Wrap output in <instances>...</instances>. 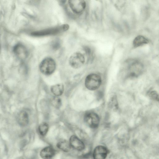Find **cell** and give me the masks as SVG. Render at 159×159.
Instances as JSON below:
<instances>
[{
    "label": "cell",
    "mask_w": 159,
    "mask_h": 159,
    "mask_svg": "<svg viewBox=\"0 0 159 159\" xmlns=\"http://www.w3.org/2000/svg\"><path fill=\"white\" fill-rule=\"evenodd\" d=\"M17 121L19 124L22 126L26 125L29 123V116L27 113L25 111H21L17 117Z\"/></svg>",
    "instance_id": "7c38bea8"
},
{
    "label": "cell",
    "mask_w": 159,
    "mask_h": 159,
    "mask_svg": "<svg viewBox=\"0 0 159 159\" xmlns=\"http://www.w3.org/2000/svg\"><path fill=\"white\" fill-rule=\"evenodd\" d=\"M107 153V149L105 147L99 145L94 149L93 156L94 159H105Z\"/></svg>",
    "instance_id": "9c48e42d"
},
{
    "label": "cell",
    "mask_w": 159,
    "mask_h": 159,
    "mask_svg": "<svg viewBox=\"0 0 159 159\" xmlns=\"http://www.w3.org/2000/svg\"><path fill=\"white\" fill-rule=\"evenodd\" d=\"M1 46H0V53L1 52Z\"/></svg>",
    "instance_id": "ffe728a7"
},
{
    "label": "cell",
    "mask_w": 159,
    "mask_h": 159,
    "mask_svg": "<svg viewBox=\"0 0 159 159\" xmlns=\"http://www.w3.org/2000/svg\"><path fill=\"white\" fill-rule=\"evenodd\" d=\"M64 90V86L61 84H57L52 86L51 88V92L56 96L61 95Z\"/></svg>",
    "instance_id": "9a60e30c"
},
{
    "label": "cell",
    "mask_w": 159,
    "mask_h": 159,
    "mask_svg": "<svg viewBox=\"0 0 159 159\" xmlns=\"http://www.w3.org/2000/svg\"><path fill=\"white\" fill-rule=\"evenodd\" d=\"M149 43L148 40L142 35L137 36L134 40L133 45L134 47H138L147 44Z\"/></svg>",
    "instance_id": "5bb4252c"
},
{
    "label": "cell",
    "mask_w": 159,
    "mask_h": 159,
    "mask_svg": "<svg viewBox=\"0 0 159 159\" xmlns=\"http://www.w3.org/2000/svg\"><path fill=\"white\" fill-rule=\"evenodd\" d=\"M85 59L84 55L80 52H75L70 57L69 62L72 68L77 69L80 67L84 64Z\"/></svg>",
    "instance_id": "277c9868"
},
{
    "label": "cell",
    "mask_w": 159,
    "mask_h": 159,
    "mask_svg": "<svg viewBox=\"0 0 159 159\" xmlns=\"http://www.w3.org/2000/svg\"><path fill=\"white\" fill-rule=\"evenodd\" d=\"M51 103L53 106L57 108H59L61 104V99L57 96L53 98L52 100Z\"/></svg>",
    "instance_id": "ac0fdd59"
},
{
    "label": "cell",
    "mask_w": 159,
    "mask_h": 159,
    "mask_svg": "<svg viewBox=\"0 0 159 159\" xmlns=\"http://www.w3.org/2000/svg\"><path fill=\"white\" fill-rule=\"evenodd\" d=\"M69 6L74 13L79 14L82 12L85 8L86 3L82 0H70L68 1Z\"/></svg>",
    "instance_id": "52a82bcc"
},
{
    "label": "cell",
    "mask_w": 159,
    "mask_h": 159,
    "mask_svg": "<svg viewBox=\"0 0 159 159\" xmlns=\"http://www.w3.org/2000/svg\"><path fill=\"white\" fill-rule=\"evenodd\" d=\"M84 120L89 127L93 129L98 126L100 122L99 116L96 113L93 112L86 113L84 116Z\"/></svg>",
    "instance_id": "8992f818"
},
{
    "label": "cell",
    "mask_w": 159,
    "mask_h": 159,
    "mask_svg": "<svg viewBox=\"0 0 159 159\" xmlns=\"http://www.w3.org/2000/svg\"><path fill=\"white\" fill-rule=\"evenodd\" d=\"M148 96L152 99L158 101L159 96L158 93L155 91H152L148 93Z\"/></svg>",
    "instance_id": "d6986e66"
},
{
    "label": "cell",
    "mask_w": 159,
    "mask_h": 159,
    "mask_svg": "<svg viewBox=\"0 0 159 159\" xmlns=\"http://www.w3.org/2000/svg\"><path fill=\"white\" fill-rule=\"evenodd\" d=\"M108 106L110 108L113 110H117L118 108V103L116 97L114 95L110 99Z\"/></svg>",
    "instance_id": "2e32d148"
},
{
    "label": "cell",
    "mask_w": 159,
    "mask_h": 159,
    "mask_svg": "<svg viewBox=\"0 0 159 159\" xmlns=\"http://www.w3.org/2000/svg\"><path fill=\"white\" fill-rule=\"evenodd\" d=\"M13 50L15 54L19 58L24 59L27 57L28 52L27 49L22 44H18L16 45Z\"/></svg>",
    "instance_id": "30bf717a"
},
{
    "label": "cell",
    "mask_w": 159,
    "mask_h": 159,
    "mask_svg": "<svg viewBox=\"0 0 159 159\" xmlns=\"http://www.w3.org/2000/svg\"><path fill=\"white\" fill-rule=\"evenodd\" d=\"M102 82L100 76L96 74H91L86 77L85 85L86 88L90 90H95L99 88Z\"/></svg>",
    "instance_id": "3957f363"
},
{
    "label": "cell",
    "mask_w": 159,
    "mask_h": 159,
    "mask_svg": "<svg viewBox=\"0 0 159 159\" xmlns=\"http://www.w3.org/2000/svg\"><path fill=\"white\" fill-rule=\"evenodd\" d=\"M69 26L68 25H61L38 31L33 32L32 35L36 36H41L48 35L56 34L68 30Z\"/></svg>",
    "instance_id": "7a4b0ae2"
},
{
    "label": "cell",
    "mask_w": 159,
    "mask_h": 159,
    "mask_svg": "<svg viewBox=\"0 0 159 159\" xmlns=\"http://www.w3.org/2000/svg\"><path fill=\"white\" fill-rule=\"evenodd\" d=\"M69 143L71 147L77 150L82 151L85 148L84 142L75 135H72L70 137Z\"/></svg>",
    "instance_id": "ba28073f"
},
{
    "label": "cell",
    "mask_w": 159,
    "mask_h": 159,
    "mask_svg": "<svg viewBox=\"0 0 159 159\" xmlns=\"http://www.w3.org/2000/svg\"><path fill=\"white\" fill-rule=\"evenodd\" d=\"M55 150L50 146L46 147L40 151V155L43 159H52L55 154Z\"/></svg>",
    "instance_id": "8fae6325"
},
{
    "label": "cell",
    "mask_w": 159,
    "mask_h": 159,
    "mask_svg": "<svg viewBox=\"0 0 159 159\" xmlns=\"http://www.w3.org/2000/svg\"><path fill=\"white\" fill-rule=\"evenodd\" d=\"M57 146L59 149L65 152H69L71 147L69 142L65 139L59 140L57 143Z\"/></svg>",
    "instance_id": "4fadbf2b"
},
{
    "label": "cell",
    "mask_w": 159,
    "mask_h": 159,
    "mask_svg": "<svg viewBox=\"0 0 159 159\" xmlns=\"http://www.w3.org/2000/svg\"><path fill=\"white\" fill-rule=\"evenodd\" d=\"M143 66L138 61H134L129 65L127 71V75L129 77H135L139 76L143 72Z\"/></svg>",
    "instance_id": "5b68a950"
},
{
    "label": "cell",
    "mask_w": 159,
    "mask_h": 159,
    "mask_svg": "<svg viewBox=\"0 0 159 159\" xmlns=\"http://www.w3.org/2000/svg\"><path fill=\"white\" fill-rule=\"evenodd\" d=\"M56 63L54 60L50 57L44 59L41 62L39 69L41 72L46 75L52 74L55 70Z\"/></svg>",
    "instance_id": "6da1fadb"
},
{
    "label": "cell",
    "mask_w": 159,
    "mask_h": 159,
    "mask_svg": "<svg viewBox=\"0 0 159 159\" xmlns=\"http://www.w3.org/2000/svg\"><path fill=\"white\" fill-rule=\"evenodd\" d=\"M49 129V126L48 124L46 123H41L39 126L38 130L40 134L44 136L47 133Z\"/></svg>",
    "instance_id": "e0dca14e"
}]
</instances>
